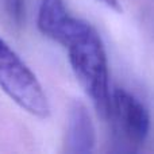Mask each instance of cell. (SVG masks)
Segmentation results:
<instances>
[{
    "mask_svg": "<svg viewBox=\"0 0 154 154\" xmlns=\"http://www.w3.org/2000/svg\"><path fill=\"white\" fill-rule=\"evenodd\" d=\"M0 88L20 108L39 119L50 115L46 93L26 62L0 38Z\"/></svg>",
    "mask_w": 154,
    "mask_h": 154,
    "instance_id": "7a4b0ae2",
    "label": "cell"
},
{
    "mask_svg": "<svg viewBox=\"0 0 154 154\" xmlns=\"http://www.w3.org/2000/svg\"><path fill=\"white\" fill-rule=\"evenodd\" d=\"M38 30L68 50L70 66L101 119L111 114L108 58L99 32L84 19L70 15L64 0H41Z\"/></svg>",
    "mask_w": 154,
    "mask_h": 154,
    "instance_id": "6da1fadb",
    "label": "cell"
},
{
    "mask_svg": "<svg viewBox=\"0 0 154 154\" xmlns=\"http://www.w3.org/2000/svg\"><path fill=\"white\" fill-rule=\"evenodd\" d=\"M109 126L120 152H138L150 131V115L138 97L123 88L111 92Z\"/></svg>",
    "mask_w": 154,
    "mask_h": 154,
    "instance_id": "3957f363",
    "label": "cell"
},
{
    "mask_svg": "<svg viewBox=\"0 0 154 154\" xmlns=\"http://www.w3.org/2000/svg\"><path fill=\"white\" fill-rule=\"evenodd\" d=\"M4 5L14 24L22 26L24 22V0H4Z\"/></svg>",
    "mask_w": 154,
    "mask_h": 154,
    "instance_id": "5b68a950",
    "label": "cell"
},
{
    "mask_svg": "<svg viewBox=\"0 0 154 154\" xmlns=\"http://www.w3.org/2000/svg\"><path fill=\"white\" fill-rule=\"evenodd\" d=\"M139 16L145 27L154 35V0H142L139 4Z\"/></svg>",
    "mask_w": 154,
    "mask_h": 154,
    "instance_id": "8992f818",
    "label": "cell"
},
{
    "mask_svg": "<svg viewBox=\"0 0 154 154\" xmlns=\"http://www.w3.org/2000/svg\"><path fill=\"white\" fill-rule=\"evenodd\" d=\"M95 145L96 131L89 111L84 103L75 100L70 104L68 115V152L75 154H89L95 150Z\"/></svg>",
    "mask_w": 154,
    "mask_h": 154,
    "instance_id": "277c9868",
    "label": "cell"
}]
</instances>
